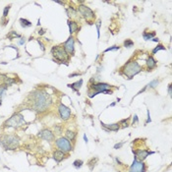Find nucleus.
I'll list each match as a JSON object with an SVG mask.
<instances>
[{"instance_id": "obj_35", "label": "nucleus", "mask_w": 172, "mask_h": 172, "mask_svg": "<svg viewBox=\"0 0 172 172\" xmlns=\"http://www.w3.org/2000/svg\"><path fill=\"white\" fill-rule=\"evenodd\" d=\"M138 123H139V118L135 114V115H134V117H133V123H132V125H136V124H138Z\"/></svg>"}, {"instance_id": "obj_32", "label": "nucleus", "mask_w": 172, "mask_h": 172, "mask_svg": "<svg viewBox=\"0 0 172 172\" xmlns=\"http://www.w3.org/2000/svg\"><path fill=\"white\" fill-rule=\"evenodd\" d=\"M10 8H11V5H8L4 8V11H3V18H6L8 16V13L10 11Z\"/></svg>"}, {"instance_id": "obj_37", "label": "nucleus", "mask_w": 172, "mask_h": 172, "mask_svg": "<svg viewBox=\"0 0 172 172\" xmlns=\"http://www.w3.org/2000/svg\"><path fill=\"white\" fill-rule=\"evenodd\" d=\"M168 94L171 96V94H172V86H171V84L168 85Z\"/></svg>"}, {"instance_id": "obj_3", "label": "nucleus", "mask_w": 172, "mask_h": 172, "mask_svg": "<svg viewBox=\"0 0 172 172\" xmlns=\"http://www.w3.org/2000/svg\"><path fill=\"white\" fill-rule=\"evenodd\" d=\"M142 71V66L136 60H129L124 66L121 68V75H124L127 79H132Z\"/></svg>"}, {"instance_id": "obj_28", "label": "nucleus", "mask_w": 172, "mask_h": 172, "mask_svg": "<svg viewBox=\"0 0 172 172\" xmlns=\"http://www.w3.org/2000/svg\"><path fill=\"white\" fill-rule=\"evenodd\" d=\"M7 36L9 37V40H13V39H16V37H19V39H21V36L18 35L16 31H11V33H10Z\"/></svg>"}, {"instance_id": "obj_31", "label": "nucleus", "mask_w": 172, "mask_h": 172, "mask_svg": "<svg viewBox=\"0 0 172 172\" xmlns=\"http://www.w3.org/2000/svg\"><path fill=\"white\" fill-rule=\"evenodd\" d=\"M119 49H120V46L113 45V46H111V47L106 48V49L104 50V52H108V51H114V50H119Z\"/></svg>"}, {"instance_id": "obj_26", "label": "nucleus", "mask_w": 172, "mask_h": 172, "mask_svg": "<svg viewBox=\"0 0 172 172\" xmlns=\"http://www.w3.org/2000/svg\"><path fill=\"white\" fill-rule=\"evenodd\" d=\"M159 50H165V47L162 45V44H158L157 46H155L153 49V54H155V53H157V51H159Z\"/></svg>"}, {"instance_id": "obj_14", "label": "nucleus", "mask_w": 172, "mask_h": 172, "mask_svg": "<svg viewBox=\"0 0 172 172\" xmlns=\"http://www.w3.org/2000/svg\"><path fill=\"white\" fill-rule=\"evenodd\" d=\"M100 124H101V127H103L107 133H110L111 131L117 132L120 129L119 123H113V124H104L103 122H100Z\"/></svg>"}, {"instance_id": "obj_43", "label": "nucleus", "mask_w": 172, "mask_h": 172, "mask_svg": "<svg viewBox=\"0 0 172 172\" xmlns=\"http://www.w3.org/2000/svg\"><path fill=\"white\" fill-rule=\"evenodd\" d=\"M84 140H85V142L86 143H88L89 141H88V138H87V136H86V135H84Z\"/></svg>"}, {"instance_id": "obj_21", "label": "nucleus", "mask_w": 172, "mask_h": 172, "mask_svg": "<svg viewBox=\"0 0 172 172\" xmlns=\"http://www.w3.org/2000/svg\"><path fill=\"white\" fill-rule=\"evenodd\" d=\"M155 36V31H152V33H149V31H145L143 34V37L145 40H153Z\"/></svg>"}, {"instance_id": "obj_29", "label": "nucleus", "mask_w": 172, "mask_h": 172, "mask_svg": "<svg viewBox=\"0 0 172 172\" xmlns=\"http://www.w3.org/2000/svg\"><path fill=\"white\" fill-rule=\"evenodd\" d=\"M124 46L125 47H127V48H130V47H132L133 45H134V41L132 40H126L125 41H124Z\"/></svg>"}, {"instance_id": "obj_27", "label": "nucleus", "mask_w": 172, "mask_h": 172, "mask_svg": "<svg viewBox=\"0 0 172 172\" xmlns=\"http://www.w3.org/2000/svg\"><path fill=\"white\" fill-rule=\"evenodd\" d=\"M129 118H127V119H123V120H121L120 122H119V125H121L120 126V128H127L128 126H129Z\"/></svg>"}, {"instance_id": "obj_24", "label": "nucleus", "mask_w": 172, "mask_h": 172, "mask_svg": "<svg viewBox=\"0 0 172 172\" xmlns=\"http://www.w3.org/2000/svg\"><path fill=\"white\" fill-rule=\"evenodd\" d=\"M83 164H84V161L83 160H81V159H76L73 162V166L75 168H77V169H79V168H81L83 166Z\"/></svg>"}, {"instance_id": "obj_25", "label": "nucleus", "mask_w": 172, "mask_h": 172, "mask_svg": "<svg viewBox=\"0 0 172 172\" xmlns=\"http://www.w3.org/2000/svg\"><path fill=\"white\" fill-rule=\"evenodd\" d=\"M159 84V81L158 80H153V82H150L149 85H147V87L149 89H154L157 87V85Z\"/></svg>"}, {"instance_id": "obj_42", "label": "nucleus", "mask_w": 172, "mask_h": 172, "mask_svg": "<svg viewBox=\"0 0 172 172\" xmlns=\"http://www.w3.org/2000/svg\"><path fill=\"white\" fill-rule=\"evenodd\" d=\"M152 40H153V41H154V42H158V41H159V40L157 39V37H153V39Z\"/></svg>"}, {"instance_id": "obj_6", "label": "nucleus", "mask_w": 172, "mask_h": 172, "mask_svg": "<svg viewBox=\"0 0 172 172\" xmlns=\"http://www.w3.org/2000/svg\"><path fill=\"white\" fill-rule=\"evenodd\" d=\"M25 124V119L24 116L20 113H15L8 120L4 122V127L5 128H19Z\"/></svg>"}, {"instance_id": "obj_5", "label": "nucleus", "mask_w": 172, "mask_h": 172, "mask_svg": "<svg viewBox=\"0 0 172 172\" xmlns=\"http://www.w3.org/2000/svg\"><path fill=\"white\" fill-rule=\"evenodd\" d=\"M51 54L54 57L55 60L64 63V62H68L70 59V55L66 52V50L64 49L63 45H55L51 48Z\"/></svg>"}, {"instance_id": "obj_22", "label": "nucleus", "mask_w": 172, "mask_h": 172, "mask_svg": "<svg viewBox=\"0 0 172 172\" xmlns=\"http://www.w3.org/2000/svg\"><path fill=\"white\" fill-rule=\"evenodd\" d=\"M20 25L22 26L24 29L30 28V27H31V23L30 22V21L27 20V19H23V18L20 19Z\"/></svg>"}, {"instance_id": "obj_1", "label": "nucleus", "mask_w": 172, "mask_h": 172, "mask_svg": "<svg viewBox=\"0 0 172 172\" xmlns=\"http://www.w3.org/2000/svg\"><path fill=\"white\" fill-rule=\"evenodd\" d=\"M31 109L37 113L45 112L52 104V99L50 94L44 90H36L29 95Z\"/></svg>"}, {"instance_id": "obj_11", "label": "nucleus", "mask_w": 172, "mask_h": 172, "mask_svg": "<svg viewBox=\"0 0 172 172\" xmlns=\"http://www.w3.org/2000/svg\"><path fill=\"white\" fill-rule=\"evenodd\" d=\"M58 112L59 115H60L61 119L64 121H67L71 117V109L67 107L66 105H64L63 103H59L58 105Z\"/></svg>"}, {"instance_id": "obj_41", "label": "nucleus", "mask_w": 172, "mask_h": 172, "mask_svg": "<svg viewBox=\"0 0 172 172\" xmlns=\"http://www.w3.org/2000/svg\"><path fill=\"white\" fill-rule=\"evenodd\" d=\"M44 33H45V30H44V29L40 30V31H39V34H40V35H44Z\"/></svg>"}, {"instance_id": "obj_19", "label": "nucleus", "mask_w": 172, "mask_h": 172, "mask_svg": "<svg viewBox=\"0 0 172 172\" xmlns=\"http://www.w3.org/2000/svg\"><path fill=\"white\" fill-rule=\"evenodd\" d=\"M76 137H77V133L76 132H73V131H70V130H67L65 132V138L68 139L70 142H75Z\"/></svg>"}, {"instance_id": "obj_2", "label": "nucleus", "mask_w": 172, "mask_h": 172, "mask_svg": "<svg viewBox=\"0 0 172 172\" xmlns=\"http://www.w3.org/2000/svg\"><path fill=\"white\" fill-rule=\"evenodd\" d=\"M0 144L7 150H15L19 148L20 139L14 134H4L0 137Z\"/></svg>"}, {"instance_id": "obj_45", "label": "nucleus", "mask_w": 172, "mask_h": 172, "mask_svg": "<svg viewBox=\"0 0 172 172\" xmlns=\"http://www.w3.org/2000/svg\"><path fill=\"white\" fill-rule=\"evenodd\" d=\"M115 104H116V103H111V104H110V106H114Z\"/></svg>"}, {"instance_id": "obj_17", "label": "nucleus", "mask_w": 172, "mask_h": 172, "mask_svg": "<svg viewBox=\"0 0 172 172\" xmlns=\"http://www.w3.org/2000/svg\"><path fill=\"white\" fill-rule=\"evenodd\" d=\"M146 64H147V68H148V71H150L152 69H154L157 65V60L153 57V56H149L147 61H146Z\"/></svg>"}, {"instance_id": "obj_15", "label": "nucleus", "mask_w": 172, "mask_h": 172, "mask_svg": "<svg viewBox=\"0 0 172 172\" xmlns=\"http://www.w3.org/2000/svg\"><path fill=\"white\" fill-rule=\"evenodd\" d=\"M68 26H69V31H70V35H74L75 33H78L79 30H80V27L78 25L77 22H75V21H71L69 20L68 21Z\"/></svg>"}, {"instance_id": "obj_4", "label": "nucleus", "mask_w": 172, "mask_h": 172, "mask_svg": "<svg viewBox=\"0 0 172 172\" xmlns=\"http://www.w3.org/2000/svg\"><path fill=\"white\" fill-rule=\"evenodd\" d=\"M112 86L106 83H90V90H93L92 93H89V98H94V96L98 95L99 94H112L113 92L110 90Z\"/></svg>"}, {"instance_id": "obj_20", "label": "nucleus", "mask_w": 172, "mask_h": 172, "mask_svg": "<svg viewBox=\"0 0 172 172\" xmlns=\"http://www.w3.org/2000/svg\"><path fill=\"white\" fill-rule=\"evenodd\" d=\"M66 13H67V15H68V17H70V18H73V17H75V16L77 15V10L75 9L74 7H68V8H66Z\"/></svg>"}, {"instance_id": "obj_40", "label": "nucleus", "mask_w": 172, "mask_h": 172, "mask_svg": "<svg viewBox=\"0 0 172 172\" xmlns=\"http://www.w3.org/2000/svg\"><path fill=\"white\" fill-rule=\"evenodd\" d=\"M39 44H40V47H41V49H42V51H44V49H45V48H44V44H42V42L39 40Z\"/></svg>"}, {"instance_id": "obj_9", "label": "nucleus", "mask_w": 172, "mask_h": 172, "mask_svg": "<svg viewBox=\"0 0 172 172\" xmlns=\"http://www.w3.org/2000/svg\"><path fill=\"white\" fill-rule=\"evenodd\" d=\"M147 166L144 163V161H140L136 158H134L133 163L131 164L129 172H146Z\"/></svg>"}, {"instance_id": "obj_7", "label": "nucleus", "mask_w": 172, "mask_h": 172, "mask_svg": "<svg viewBox=\"0 0 172 172\" xmlns=\"http://www.w3.org/2000/svg\"><path fill=\"white\" fill-rule=\"evenodd\" d=\"M77 11L81 14V16H82L87 22H89V24H90V25L93 24V22L95 19V14L90 7L86 6V5H84V4H81L78 6Z\"/></svg>"}, {"instance_id": "obj_30", "label": "nucleus", "mask_w": 172, "mask_h": 172, "mask_svg": "<svg viewBox=\"0 0 172 172\" xmlns=\"http://www.w3.org/2000/svg\"><path fill=\"white\" fill-rule=\"evenodd\" d=\"M95 26H96V30H98V37L99 39V37H100V26H101V21H100V20H98V22L95 23Z\"/></svg>"}, {"instance_id": "obj_33", "label": "nucleus", "mask_w": 172, "mask_h": 172, "mask_svg": "<svg viewBox=\"0 0 172 172\" xmlns=\"http://www.w3.org/2000/svg\"><path fill=\"white\" fill-rule=\"evenodd\" d=\"M124 142H121V143H117V144H115L114 145V149H121L123 146H124Z\"/></svg>"}, {"instance_id": "obj_34", "label": "nucleus", "mask_w": 172, "mask_h": 172, "mask_svg": "<svg viewBox=\"0 0 172 172\" xmlns=\"http://www.w3.org/2000/svg\"><path fill=\"white\" fill-rule=\"evenodd\" d=\"M54 131H55L56 134H61V126L55 125V126H54Z\"/></svg>"}, {"instance_id": "obj_39", "label": "nucleus", "mask_w": 172, "mask_h": 172, "mask_svg": "<svg viewBox=\"0 0 172 172\" xmlns=\"http://www.w3.org/2000/svg\"><path fill=\"white\" fill-rule=\"evenodd\" d=\"M152 122V119H150V115H149V111L148 110V120H147V123H150Z\"/></svg>"}, {"instance_id": "obj_16", "label": "nucleus", "mask_w": 172, "mask_h": 172, "mask_svg": "<svg viewBox=\"0 0 172 172\" xmlns=\"http://www.w3.org/2000/svg\"><path fill=\"white\" fill-rule=\"evenodd\" d=\"M53 158H54V160L56 161L57 163L61 162V161L65 158V153H64L63 152H61V150L59 149H56L53 152Z\"/></svg>"}, {"instance_id": "obj_23", "label": "nucleus", "mask_w": 172, "mask_h": 172, "mask_svg": "<svg viewBox=\"0 0 172 172\" xmlns=\"http://www.w3.org/2000/svg\"><path fill=\"white\" fill-rule=\"evenodd\" d=\"M7 89H8L7 86H5V85H3V84L0 85V104H1L2 98H3V95L5 94V93H6Z\"/></svg>"}, {"instance_id": "obj_44", "label": "nucleus", "mask_w": 172, "mask_h": 172, "mask_svg": "<svg viewBox=\"0 0 172 172\" xmlns=\"http://www.w3.org/2000/svg\"><path fill=\"white\" fill-rule=\"evenodd\" d=\"M55 3H58V4H61V5H64V2H61V1H55Z\"/></svg>"}, {"instance_id": "obj_12", "label": "nucleus", "mask_w": 172, "mask_h": 172, "mask_svg": "<svg viewBox=\"0 0 172 172\" xmlns=\"http://www.w3.org/2000/svg\"><path fill=\"white\" fill-rule=\"evenodd\" d=\"M133 153H135V158L140 161H144L149 154L154 153V152H149V150H148V149H139L137 150L133 149Z\"/></svg>"}, {"instance_id": "obj_36", "label": "nucleus", "mask_w": 172, "mask_h": 172, "mask_svg": "<svg viewBox=\"0 0 172 172\" xmlns=\"http://www.w3.org/2000/svg\"><path fill=\"white\" fill-rule=\"evenodd\" d=\"M80 73H73V74H70L69 75V78H73V77H78V76H80Z\"/></svg>"}, {"instance_id": "obj_8", "label": "nucleus", "mask_w": 172, "mask_h": 172, "mask_svg": "<svg viewBox=\"0 0 172 172\" xmlns=\"http://www.w3.org/2000/svg\"><path fill=\"white\" fill-rule=\"evenodd\" d=\"M55 146H56L57 149L61 150V152H63L64 153H70L73 149L72 143L70 142L68 139H66L65 137L58 138L55 141Z\"/></svg>"}, {"instance_id": "obj_10", "label": "nucleus", "mask_w": 172, "mask_h": 172, "mask_svg": "<svg viewBox=\"0 0 172 172\" xmlns=\"http://www.w3.org/2000/svg\"><path fill=\"white\" fill-rule=\"evenodd\" d=\"M37 136L40 139L49 142V143L53 142L55 140V134L53 133L50 129H42V130H40V133L37 134Z\"/></svg>"}, {"instance_id": "obj_18", "label": "nucleus", "mask_w": 172, "mask_h": 172, "mask_svg": "<svg viewBox=\"0 0 172 172\" xmlns=\"http://www.w3.org/2000/svg\"><path fill=\"white\" fill-rule=\"evenodd\" d=\"M82 86H83V80L81 79L80 81H78V82H75L73 84H69L68 85V88H71L74 90V92L79 93V90H80L81 88H82Z\"/></svg>"}, {"instance_id": "obj_38", "label": "nucleus", "mask_w": 172, "mask_h": 172, "mask_svg": "<svg viewBox=\"0 0 172 172\" xmlns=\"http://www.w3.org/2000/svg\"><path fill=\"white\" fill-rule=\"evenodd\" d=\"M25 40H24V37H21V40H20V41H19V44L20 45H22V44H25Z\"/></svg>"}, {"instance_id": "obj_13", "label": "nucleus", "mask_w": 172, "mask_h": 172, "mask_svg": "<svg viewBox=\"0 0 172 172\" xmlns=\"http://www.w3.org/2000/svg\"><path fill=\"white\" fill-rule=\"evenodd\" d=\"M63 47L69 55L74 54V52H75V40H74V37L72 36L65 41V44H63Z\"/></svg>"}]
</instances>
